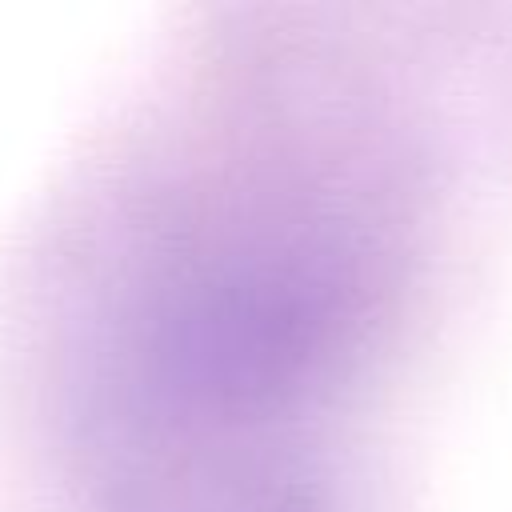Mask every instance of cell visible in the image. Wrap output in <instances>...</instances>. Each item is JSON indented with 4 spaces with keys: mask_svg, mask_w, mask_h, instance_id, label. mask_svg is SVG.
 Wrapping results in <instances>:
<instances>
[{
    "mask_svg": "<svg viewBox=\"0 0 512 512\" xmlns=\"http://www.w3.org/2000/svg\"><path fill=\"white\" fill-rule=\"evenodd\" d=\"M100 512H316L304 484L252 448H172L136 464Z\"/></svg>",
    "mask_w": 512,
    "mask_h": 512,
    "instance_id": "6da1fadb",
    "label": "cell"
}]
</instances>
